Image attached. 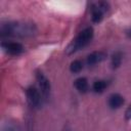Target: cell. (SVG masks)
Here are the masks:
<instances>
[{"label": "cell", "instance_id": "6da1fadb", "mask_svg": "<svg viewBox=\"0 0 131 131\" xmlns=\"http://www.w3.org/2000/svg\"><path fill=\"white\" fill-rule=\"evenodd\" d=\"M36 33V26L32 23H6L1 25L0 35L2 38L17 36L28 37Z\"/></svg>", "mask_w": 131, "mask_h": 131}, {"label": "cell", "instance_id": "7a4b0ae2", "mask_svg": "<svg viewBox=\"0 0 131 131\" xmlns=\"http://www.w3.org/2000/svg\"><path fill=\"white\" fill-rule=\"evenodd\" d=\"M92 38H93V29L91 27L85 28L68 45V47L66 48L67 54H72V53H74V52L82 49L83 47H85L92 40Z\"/></svg>", "mask_w": 131, "mask_h": 131}, {"label": "cell", "instance_id": "3957f363", "mask_svg": "<svg viewBox=\"0 0 131 131\" xmlns=\"http://www.w3.org/2000/svg\"><path fill=\"white\" fill-rule=\"evenodd\" d=\"M36 79H37L39 87L41 89V93L43 94L44 97H48L50 94V90H51V85H50L49 80L41 71L36 72Z\"/></svg>", "mask_w": 131, "mask_h": 131}, {"label": "cell", "instance_id": "277c9868", "mask_svg": "<svg viewBox=\"0 0 131 131\" xmlns=\"http://www.w3.org/2000/svg\"><path fill=\"white\" fill-rule=\"evenodd\" d=\"M1 46H2V49L6 53H8L10 55H19L20 53H23V51L25 49L24 46L20 43H18V42H12V41H10V42L3 41L1 43Z\"/></svg>", "mask_w": 131, "mask_h": 131}, {"label": "cell", "instance_id": "5b68a950", "mask_svg": "<svg viewBox=\"0 0 131 131\" xmlns=\"http://www.w3.org/2000/svg\"><path fill=\"white\" fill-rule=\"evenodd\" d=\"M26 94H27V98L32 106H34V107L40 106V104L42 102V98H41V94L37 90V88H35L33 86L29 87L26 90Z\"/></svg>", "mask_w": 131, "mask_h": 131}, {"label": "cell", "instance_id": "8992f818", "mask_svg": "<svg viewBox=\"0 0 131 131\" xmlns=\"http://www.w3.org/2000/svg\"><path fill=\"white\" fill-rule=\"evenodd\" d=\"M106 57V53L104 51H93L87 56V64L88 66H94L96 63H99L100 61L104 60Z\"/></svg>", "mask_w": 131, "mask_h": 131}, {"label": "cell", "instance_id": "52a82bcc", "mask_svg": "<svg viewBox=\"0 0 131 131\" xmlns=\"http://www.w3.org/2000/svg\"><path fill=\"white\" fill-rule=\"evenodd\" d=\"M125 100H124V97L119 94V93H113L110 97H108V100H107V103H108V106L113 110H117V108H120L123 104H124Z\"/></svg>", "mask_w": 131, "mask_h": 131}, {"label": "cell", "instance_id": "ba28073f", "mask_svg": "<svg viewBox=\"0 0 131 131\" xmlns=\"http://www.w3.org/2000/svg\"><path fill=\"white\" fill-rule=\"evenodd\" d=\"M74 86H75V88H76L79 92H81V93H85V92H87L88 89H89L88 81H87V79L84 78V77H80V78L76 79L75 82H74Z\"/></svg>", "mask_w": 131, "mask_h": 131}, {"label": "cell", "instance_id": "9c48e42d", "mask_svg": "<svg viewBox=\"0 0 131 131\" xmlns=\"http://www.w3.org/2000/svg\"><path fill=\"white\" fill-rule=\"evenodd\" d=\"M103 18V11L97 6V4H93L91 6V19L93 23H100Z\"/></svg>", "mask_w": 131, "mask_h": 131}, {"label": "cell", "instance_id": "30bf717a", "mask_svg": "<svg viewBox=\"0 0 131 131\" xmlns=\"http://www.w3.org/2000/svg\"><path fill=\"white\" fill-rule=\"evenodd\" d=\"M122 60H123V53L121 51H116L112 54V57H111V64H112V68L113 69H118L121 63H122Z\"/></svg>", "mask_w": 131, "mask_h": 131}, {"label": "cell", "instance_id": "8fae6325", "mask_svg": "<svg viewBox=\"0 0 131 131\" xmlns=\"http://www.w3.org/2000/svg\"><path fill=\"white\" fill-rule=\"evenodd\" d=\"M106 86H107V83L104 80H97V81H95L93 83L92 89L96 93H101V92H103L105 90Z\"/></svg>", "mask_w": 131, "mask_h": 131}, {"label": "cell", "instance_id": "7c38bea8", "mask_svg": "<svg viewBox=\"0 0 131 131\" xmlns=\"http://www.w3.org/2000/svg\"><path fill=\"white\" fill-rule=\"evenodd\" d=\"M82 69H83V62L80 59H75L70 64V71L72 73H75V74L79 73L82 71Z\"/></svg>", "mask_w": 131, "mask_h": 131}, {"label": "cell", "instance_id": "4fadbf2b", "mask_svg": "<svg viewBox=\"0 0 131 131\" xmlns=\"http://www.w3.org/2000/svg\"><path fill=\"white\" fill-rule=\"evenodd\" d=\"M125 119L126 120H131V104L127 107V110L125 112Z\"/></svg>", "mask_w": 131, "mask_h": 131}, {"label": "cell", "instance_id": "5bb4252c", "mask_svg": "<svg viewBox=\"0 0 131 131\" xmlns=\"http://www.w3.org/2000/svg\"><path fill=\"white\" fill-rule=\"evenodd\" d=\"M127 35H128V36H129V37L131 38V28H130V29H129V30L127 31Z\"/></svg>", "mask_w": 131, "mask_h": 131}]
</instances>
